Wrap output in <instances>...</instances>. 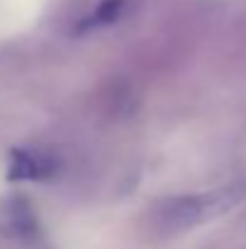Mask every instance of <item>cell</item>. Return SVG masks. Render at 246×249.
<instances>
[{
	"instance_id": "obj_1",
	"label": "cell",
	"mask_w": 246,
	"mask_h": 249,
	"mask_svg": "<svg viewBox=\"0 0 246 249\" xmlns=\"http://www.w3.org/2000/svg\"><path fill=\"white\" fill-rule=\"evenodd\" d=\"M246 198V181H232L225 186H217L205 194H193V196H179L166 201L160 213L157 223L164 232H183L188 228L200 225L208 218H215L220 213L232 211Z\"/></svg>"
},
{
	"instance_id": "obj_2",
	"label": "cell",
	"mask_w": 246,
	"mask_h": 249,
	"mask_svg": "<svg viewBox=\"0 0 246 249\" xmlns=\"http://www.w3.org/2000/svg\"><path fill=\"white\" fill-rule=\"evenodd\" d=\"M56 174V162L46 155H34L27 150H12L7 177L12 181H44Z\"/></svg>"
},
{
	"instance_id": "obj_3",
	"label": "cell",
	"mask_w": 246,
	"mask_h": 249,
	"mask_svg": "<svg viewBox=\"0 0 246 249\" xmlns=\"http://www.w3.org/2000/svg\"><path fill=\"white\" fill-rule=\"evenodd\" d=\"M10 223L15 225V230H17L19 235H27V232H34V230H36V220H34V215H32L27 201L19 198V196L12 198V206H10Z\"/></svg>"
},
{
	"instance_id": "obj_4",
	"label": "cell",
	"mask_w": 246,
	"mask_h": 249,
	"mask_svg": "<svg viewBox=\"0 0 246 249\" xmlns=\"http://www.w3.org/2000/svg\"><path fill=\"white\" fill-rule=\"evenodd\" d=\"M121 7H123V0H104V2L94 10V15H92L82 27H99V24H109V22H114V19L118 17Z\"/></svg>"
}]
</instances>
